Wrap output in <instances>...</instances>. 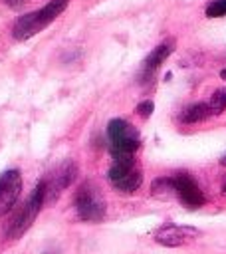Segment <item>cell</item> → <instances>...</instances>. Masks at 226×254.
I'll return each instance as SVG.
<instances>
[{
	"label": "cell",
	"instance_id": "1",
	"mask_svg": "<svg viewBox=\"0 0 226 254\" xmlns=\"http://www.w3.org/2000/svg\"><path fill=\"white\" fill-rule=\"evenodd\" d=\"M65 4L67 0H52L48 2L46 6L34 10V12H28L24 16H20L14 26H12V36L14 40H28L32 36H36L38 32H42L44 28H48L63 10H65Z\"/></svg>",
	"mask_w": 226,
	"mask_h": 254
},
{
	"label": "cell",
	"instance_id": "2",
	"mask_svg": "<svg viewBox=\"0 0 226 254\" xmlns=\"http://www.w3.org/2000/svg\"><path fill=\"white\" fill-rule=\"evenodd\" d=\"M107 139L111 143L113 161L119 159H135V153L141 145L139 131L125 119H111L107 123Z\"/></svg>",
	"mask_w": 226,
	"mask_h": 254
},
{
	"label": "cell",
	"instance_id": "3",
	"mask_svg": "<svg viewBox=\"0 0 226 254\" xmlns=\"http://www.w3.org/2000/svg\"><path fill=\"white\" fill-rule=\"evenodd\" d=\"M73 208L81 220H89V222L101 220L107 210L101 190L91 181H85L77 187L73 194Z\"/></svg>",
	"mask_w": 226,
	"mask_h": 254
},
{
	"label": "cell",
	"instance_id": "4",
	"mask_svg": "<svg viewBox=\"0 0 226 254\" xmlns=\"http://www.w3.org/2000/svg\"><path fill=\"white\" fill-rule=\"evenodd\" d=\"M107 179L111 187L123 194L135 192L143 183V171L137 167L135 159H119L107 171Z\"/></svg>",
	"mask_w": 226,
	"mask_h": 254
},
{
	"label": "cell",
	"instance_id": "5",
	"mask_svg": "<svg viewBox=\"0 0 226 254\" xmlns=\"http://www.w3.org/2000/svg\"><path fill=\"white\" fill-rule=\"evenodd\" d=\"M77 179V165L73 161H63L61 165L54 167L42 181V189H44V198H46V204H52L56 202V198Z\"/></svg>",
	"mask_w": 226,
	"mask_h": 254
},
{
	"label": "cell",
	"instance_id": "6",
	"mask_svg": "<svg viewBox=\"0 0 226 254\" xmlns=\"http://www.w3.org/2000/svg\"><path fill=\"white\" fill-rule=\"evenodd\" d=\"M44 204H46L44 189H42V185L38 183L36 189L32 190L30 198L24 202V206H22V208L14 214V218L10 220V224H8V238H20V236L32 226V222L36 220V216H38V212L42 210Z\"/></svg>",
	"mask_w": 226,
	"mask_h": 254
},
{
	"label": "cell",
	"instance_id": "7",
	"mask_svg": "<svg viewBox=\"0 0 226 254\" xmlns=\"http://www.w3.org/2000/svg\"><path fill=\"white\" fill-rule=\"evenodd\" d=\"M172 190L178 196V200L186 206V208H198L206 202L204 192L200 190L198 183L188 175V173H176L172 179Z\"/></svg>",
	"mask_w": 226,
	"mask_h": 254
},
{
	"label": "cell",
	"instance_id": "8",
	"mask_svg": "<svg viewBox=\"0 0 226 254\" xmlns=\"http://www.w3.org/2000/svg\"><path fill=\"white\" fill-rule=\"evenodd\" d=\"M22 192V175L18 169H8L0 175V216L8 214Z\"/></svg>",
	"mask_w": 226,
	"mask_h": 254
},
{
	"label": "cell",
	"instance_id": "9",
	"mask_svg": "<svg viewBox=\"0 0 226 254\" xmlns=\"http://www.w3.org/2000/svg\"><path fill=\"white\" fill-rule=\"evenodd\" d=\"M200 232L194 226H182V224H167L155 232V240L163 246H182L190 240H194Z\"/></svg>",
	"mask_w": 226,
	"mask_h": 254
},
{
	"label": "cell",
	"instance_id": "10",
	"mask_svg": "<svg viewBox=\"0 0 226 254\" xmlns=\"http://www.w3.org/2000/svg\"><path fill=\"white\" fill-rule=\"evenodd\" d=\"M172 50H174V40H172V38H167L165 42H161V44L145 58V62H143V77L149 79V77L161 67V64L172 54Z\"/></svg>",
	"mask_w": 226,
	"mask_h": 254
},
{
	"label": "cell",
	"instance_id": "11",
	"mask_svg": "<svg viewBox=\"0 0 226 254\" xmlns=\"http://www.w3.org/2000/svg\"><path fill=\"white\" fill-rule=\"evenodd\" d=\"M212 113H210V107H208V101H196V103H190L188 107L182 109L180 113V121L182 123H198V121H204L208 119Z\"/></svg>",
	"mask_w": 226,
	"mask_h": 254
},
{
	"label": "cell",
	"instance_id": "12",
	"mask_svg": "<svg viewBox=\"0 0 226 254\" xmlns=\"http://www.w3.org/2000/svg\"><path fill=\"white\" fill-rule=\"evenodd\" d=\"M208 107L212 115H220L226 109V87H220L212 93V97L208 99Z\"/></svg>",
	"mask_w": 226,
	"mask_h": 254
},
{
	"label": "cell",
	"instance_id": "13",
	"mask_svg": "<svg viewBox=\"0 0 226 254\" xmlns=\"http://www.w3.org/2000/svg\"><path fill=\"white\" fill-rule=\"evenodd\" d=\"M206 16H208V18L226 16V0H210V2L206 4Z\"/></svg>",
	"mask_w": 226,
	"mask_h": 254
},
{
	"label": "cell",
	"instance_id": "14",
	"mask_svg": "<svg viewBox=\"0 0 226 254\" xmlns=\"http://www.w3.org/2000/svg\"><path fill=\"white\" fill-rule=\"evenodd\" d=\"M153 109H155L153 101H141V103L137 105V113L143 115V117H149V115L153 113Z\"/></svg>",
	"mask_w": 226,
	"mask_h": 254
},
{
	"label": "cell",
	"instance_id": "15",
	"mask_svg": "<svg viewBox=\"0 0 226 254\" xmlns=\"http://www.w3.org/2000/svg\"><path fill=\"white\" fill-rule=\"evenodd\" d=\"M4 2H6L8 6H12V8H16V6H20V4L24 2V0H4Z\"/></svg>",
	"mask_w": 226,
	"mask_h": 254
},
{
	"label": "cell",
	"instance_id": "16",
	"mask_svg": "<svg viewBox=\"0 0 226 254\" xmlns=\"http://www.w3.org/2000/svg\"><path fill=\"white\" fill-rule=\"evenodd\" d=\"M220 77H222V79H226V69H222V71H220Z\"/></svg>",
	"mask_w": 226,
	"mask_h": 254
},
{
	"label": "cell",
	"instance_id": "17",
	"mask_svg": "<svg viewBox=\"0 0 226 254\" xmlns=\"http://www.w3.org/2000/svg\"><path fill=\"white\" fill-rule=\"evenodd\" d=\"M220 163H222V165H224V167H226V155H224V157H222V159H220Z\"/></svg>",
	"mask_w": 226,
	"mask_h": 254
},
{
	"label": "cell",
	"instance_id": "18",
	"mask_svg": "<svg viewBox=\"0 0 226 254\" xmlns=\"http://www.w3.org/2000/svg\"><path fill=\"white\" fill-rule=\"evenodd\" d=\"M224 194H226V185H224Z\"/></svg>",
	"mask_w": 226,
	"mask_h": 254
}]
</instances>
